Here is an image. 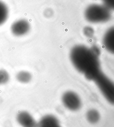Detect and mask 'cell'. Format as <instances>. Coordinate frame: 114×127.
<instances>
[{"label": "cell", "instance_id": "obj_11", "mask_svg": "<svg viewBox=\"0 0 114 127\" xmlns=\"http://www.w3.org/2000/svg\"><path fill=\"white\" fill-rule=\"evenodd\" d=\"M16 78L20 83H27L31 81L32 75L28 71H21L17 74Z\"/></svg>", "mask_w": 114, "mask_h": 127}, {"label": "cell", "instance_id": "obj_9", "mask_svg": "<svg viewBox=\"0 0 114 127\" xmlns=\"http://www.w3.org/2000/svg\"><path fill=\"white\" fill-rule=\"evenodd\" d=\"M9 16V9L4 2L0 0V26L6 21Z\"/></svg>", "mask_w": 114, "mask_h": 127}, {"label": "cell", "instance_id": "obj_15", "mask_svg": "<svg viewBox=\"0 0 114 127\" xmlns=\"http://www.w3.org/2000/svg\"><path fill=\"white\" fill-rule=\"evenodd\" d=\"M60 127L59 126H56V127Z\"/></svg>", "mask_w": 114, "mask_h": 127}, {"label": "cell", "instance_id": "obj_1", "mask_svg": "<svg viewBox=\"0 0 114 127\" xmlns=\"http://www.w3.org/2000/svg\"><path fill=\"white\" fill-rule=\"evenodd\" d=\"M100 51L96 46L88 47L77 45L70 51V59L75 68L90 81L101 71L99 56Z\"/></svg>", "mask_w": 114, "mask_h": 127}, {"label": "cell", "instance_id": "obj_10", "mask_svg": "<svg viewBox=\"0 0 114 127\" xmlns=\"http://www.w3.org/2000/svg\"><path fill=\"white\" fill-rule=\"evenodd\" d=\"M86 117L89 122L91 124H95L99 121L100 116L97 110L92 109L89 110L87 112Z\"/></svg>", "mask_w": 114, "mask_h": 127}, {"label": "cell", "instance_id": "obj_12", "mask_svg": "<svg viewBox=\"0 0 114 127\" xmlns=\"http://www.w3.org/2000/svg\"><path fill=\"white\" fill-rule=\"evenodd\" d=\"M9 75L6 70H0V84H4L9 81Z\"/></svg>", "mask_w": 114, "mask_h": 127}, {"label": "cell", "instance_id": "obj_2", "mask_svg": "<svg viewBox=\"0 0 114 127\" xmlns=\"http://www.w3.org/2000/svg\"><path fill=\"white\" fill-rule=\"evenodd\" d=\"M86 19L92 23L107 22L112 17L111 10L104 4H92L89 5L84 12Z\"/></svg>", "mask_w": 114, "mask_h": 127}, {"label": "cell", "instance_id": "obj_4", "mask_svg": "<svg viewBox=\"0 0 114 127\" xmlns=\"http://www.w3.org/2000/svg\"><path fill=\"white\" fill-rule=\"evenodd\" d=\"M61 99L64 106L70 111H76L81 107L80 98L76 93L73 92L68 91L65 92Z\"/></svg>", "mask_w": 114, "mask_h": 127}, {"label": "cell", "instance_id": "obj_14", "mask_svg": "<svg viewBox=\"0 0 114 127\" xmlns=\"http://www.w3.org/2000/svg\"><path fill=\"white\" fill-rule=\"evenodd\" d=\"M103 4L110 10H114V0H102Z\"/></svg>", "mask_w": 114, "mask_h": 127}, {"label": "cell", "instance_id": "obj_13", "mask_svg": "<svg viewBox=\"0 0 114 127\" xmlns=\"http://www.w3.org/2000/svg\"><path fill=\"white\" fill-rule=\"evenodd\" d=\"M84 34L87 37H91L94 35V31L92 28L90 26H86L84 30Z\"/></svg>", "mask_w": 114, "mask_h": 127}, {"label": "cell", "instance_id": "obj_6", "mask_svg": "<svg viewBox=\"0 0 114 127\" xmlns=\"http://www.w3.org/2000/svg\"><path fill=\"white\" fill-rule=\"evenodd\" d=\"M16 120L22 127H38V123L33 116L27 111H21L17 115Z\"/></svg>", "mask_w": 114, "mask_h": 127}, {"label": "cell", "instance_id": "obj_5", "mask_svg": "<svg viewBox=\"0 0 114 127\" xmlns=\"http://www.w3.org/2000/svg\"><path fill=\"white\" fill-rule=\"evenodd\" d=\"M30 29V25L28 21L22 19L13 22L11 26V31L16 36H22L28 33Z\"/></svg>", "mask_w": 114, "mask_h": 127}, {"label": "cell", "instance_id": "obj_7", "mask_svg": "<svg viewBox=\"0 0 114 127\" xmlns=\"http://www.w3.org/2000/svg\"><path fill=\"white\" fill-rule=\"evenodd\" d=\"M103 44L107 51L114 55V26L106 32L103 38Z\"/></svg>", "mask_w": 114, "mask_h": 127}, {"label": "cell", "instance_id": "obj_3", "mask_svg": "<svg viewBox=\"0 0 114 127\" xmlns=\"http://www.w3.org/2000/svg\"><path fill=\"white\" fill-rule=\"evenodd\" d=\"M106 100L114 105V83L101 70L93 79Z\"/></svg>", "mask_w": 114, "mask_h": 127}, {"label": "cell", "instance_id": "obj_8", "mask_svg": "<svg viewBox=\"0 0 114 127\" xmlns=\"http://www.w3.org/2000/svg\"><path fill=\"white\" fill-rule=\"evenodd\" d=\"M58 126L59 125L57 119L50 115L43 116L38 123V127H55Z\"/></svg>", "mask_w": 114, "mask_h": 127}]
</instances>
